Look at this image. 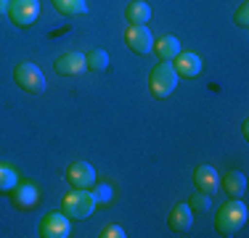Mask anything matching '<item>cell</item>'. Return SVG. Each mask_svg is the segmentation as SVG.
<instances>
[{"label": "cell", "mask_w": 249, "mask_h": 238, "mask_svg": "<svg viewBox=\"0 0 249 238\" xmlns=\"http://www.w3.org/2000/svg\"><path fill=\"white\" fill-rule=\"evenodd\" d=\"M247 222V204L241 199H231L228 204L217 212V233L220 236H233L244 228Z\"/></svg>", "instance_id": "6da1fadb"}, {"label": "cell", "mask_w": 249, "mask_h": 238, "mask_svg": "<svg viewBox=\"0 0 249 238\" xmlns=\"http://www.w3.org/2000/svg\"><path fill=\"white\" fill-rule=\"evenodd\" d=\"M178 71L173 69V64L170 61H162V64H157L151 71V77H149V90L154 98H170V95L175 93V87H178Z\"/></svg>", "instance_id": "7a4b0ae2"}, {"label": "cell", "mask_w": 249, "mask_h": 238, "mask_svg": "<svg viewBox=\"0 0 249 238\" xmlns=\"http://www.w3.org/2000/svg\"><path fill=\"white\" fill-rule=\"evenodd\" d=\"M61 209H64L67 217H72V220H85V217H90V214L96 212V199H93L90 190L74 188V190H69V193L64 196Z\"/></svg>", "instance_id": "3957f363"}, {"label": "cell", "mask_w": 249, "mask_h": 238, "mask_svg": "<svg viewBox=\"0 0 249 238\" xmlns=\"http://www.w3.org/2000/svg\"><path fill=\"white\" fill-rule=\"evenodd\" d=\"M14 80H16V85H19L21 90H27V93H45V77H43V71L35 67V64H29V61L16 64Z\"/></svg>", "instance_id": "277c9868"}, {"label": "cell", "mask_w": 249, "mask_h": 238, "mask_svg": "<svg viewBox=\"0 0 249 238\" xmlns=\"http://www.w3.org/2000/svg\"><path fill=\"white\" fill-rule=\"evenodd\" d=\"M124 43H127V48L133 53H138V56H149L154 51V34L146 24H130L124 29Z\"/></svg>", "instance_id": "5b68a950"}, {"label": "cell", "mask_w": 249, "mask_h": 238, "mask_svg": "<svg viewBox=\"0 0 249 238\" xmlns=\"http://www.w3.org/2000/svg\"><path fill=\"white\" fill-rule=\"evenodd\" d=\"M8 16H11V21L21 29L32 27L40 16V0H11Z\"/></svg>", "instance_id": "8992f818"}, {"label": "cell", "mask_w": 249, "mask_h": 238, "mask_svg": "<svg viewBox=\"0 0 249 238\" xmlns=\"http://www.w3.org/2000/svg\"><path fill=\"white\" fill-rule=\"evenodd\" d=\"M40 236L43 238H67L69 236V217L61 212H51L40 220Z\"/></svg>", "instance_id": "52a82bcc"}, {"label": "cell", "mask_w": 249, "mask_h": 238, "mask_svg": "<svg viewBox=\"0 0 249 238\" xmlns=\"http://www.w3.org/2000/svg\"><path fill=\"white\" fill-rule=\"evenodd\" d=\"M67 180H69V186H72V188L90 190L93 186H96V170H93L88 162H74L67 170Z\"/></svg>", "instance_id": "ba28073f"}, {"label": "cell", "mask_w": 249, "mask_h": 238, "mask_svg": "<svg viewBox=\"0 0 249 238\" xmlns=\"http://www.w3.org/2000/svg\"><path fill=\"white\" fill-rule=\"evenodd\" d=\"M56 71L58 74H64V77H74V74H82V71L88 69V61H85V53H80V51H69V53H64L61 58H56Z\"/></svg>", "instance_id": "9c48e42d"}, {"label": "cell", "mask_w": 249, "mask_h": 238, "mask_svg": "<svg viewBox=\"0 0 249 238\" xmlns=\"http://www.w3.org/2000/svg\"><path fill=\"white\" fill-rule=\"evenodd\" d=\"M173 69L178 71V77H199L201 74V69H204V64H201V58L196 56V53H178V56L173 58Z\"/></svg>", "instance_id": "30bf717a"}, {"label": "cell", "mask_w": 249, "mask_h": 238, "mask_svg": "<svg viewBox=\"0 0 249 238\" xmlns=\"http://www.w3.org/2000/svg\"><path fill=\"white\" fill-rule=\"evenodd\" d=\"M11 199H14V206H19V209H29V206L37 204L40 190H37L35 183H16V188L11 190Z\"/></svg>", "instance_id": "8fae6325"}, {"label": "cell", "mask_w": 249, "mask_h": 238, "mask_svg": "<svg viewBox=\"0 0 249 238\" xmlns=\"http://www.w3.org/2000/svg\"><path fill=\"white\" fill-rule=\"evenodd\" d=\"M194 186H196L201 193H215L217 186H220V175H217L215 167L201 164L196 172H194Z\"/></svg>", "instance_id": "7c38bea8"}, {"label": "cell", "mask_w": 249, "mask_h": 238, "mask_svg": "<svg viewBox=\"0 0 249 238\" xmlns=\"http://www.w3.org/2000/svg\"><path fill=\"white\" fill-rule=\"evenodd\" d=\"M170 228L175 230V233H186V230H191V225H194V212H191V206L188 204H178L173 212H170Z\"/></svg>", "instance_id": "4fadbf2b"}, {"label": "cell", "mask_w": 249, "mask_h": 238, "mask_svg": "<svg viewBox=\"0 0 249 238\" xmlns=\"http://www.w3.org/2000/svg\"><path fill=\"white\" fill-rule=\"evenodd\" d=\"M220 183H223V188L228 190L231 199H244V193H247V175H244V172L231 170Z\"/></svg>", "instance_id": "5bb4252c"}, {"label": "cell", "mask_w": 249, "mask_h": 238, "mask_svg": "<svg viewBox=\"0 0 249 238\" xmlns=\"http://www.w3.org/2000/svg\"><path fill=\"white\" fill-rule=\"evenodd\" d=\"M124 19L130 24H146L151 21V5L143 3V0H133V3L124 8Z\"/></svg>", "instance_id": "9a60e30c"}, {"label": "cell", "mask_w": 249, "mask_h": 238, "mask_svg": "<svg viewBox=\"0 0 249 238\" xmlns=\"http://www.w3.org/2000/svg\"><path fill=\"white\" fill-rule=\"evenodd\" d=\"M154 51H157V56L162 61H173L178 53H180V40L173 37V34H167L162 40H154Z\"/></svg>", "instance_id": "2e32d148"}, {"label": "cell", "mask_w": 249, "mask_h": 238, "mask_svg": "<svg viewBox=\"0 0 249 238\" xmlns=\"http://www.w3.org/2000/svg\"><path fill=\"white\" fill-rule=\"evenodd\" d=\"M58 14L64 16H82L88 14V0H53Z\"/></svg>", "instance_id": "e0dca14e"}, {"label": "cell", "mask_w": 249, "mask_h": 238, "mask_svg": "<svg viewBox=\"0 0 249 238\" xmlns=\"http://www.w3.org/2000/svg\"><path fill=\"white\" fill-rule=\"evenodd\" d=\"M19 183V175L16 170H11L8 164H0V193H11Z\"/></svg>", "instance_id": "ac0fdd59"}, {"label": "cell", "mask_w": 249, "mask_h": 238, "mask_svg": "<svg viewBox=\"0 0 249 238\" xmlns=\"http://www.w3.org/2000/svg\"><path fill=\"white\" fill-rule=\"evenodd\" d=\"M85 61H88V69H90V71H104L106 67H109V53L101 51V48H96V51H90L85 56Z\"/></svg>", "instance_id": "d6986e66"}, {"label": "cell", "mask_w": 249, "mask_h": 238, "mask_svg": "<svg viewBox=\"0 0 249 238\" xmlns=\"http://www.w3.org/2000/svg\"><path fill=\"white\" fill-rule=\"evenodd\" d=\"M188 206H191V212H210L212 209V193H201V190L194 193Z\"/></svg>", "instance_id": "ffe728a7"}, {"label": "cell", "mask_w": 249, "mask_h": 238, "mask_svg": "<svg viewBox=\"0 0 249 238\" xmlns=\"http://www.w3.org/2000/svg\"><path fill=\"white\" fill-rule=\"evenodd\" d=\"M93 199H96V204H109L111 196H114V188L109 186V183H104V186H98L96 190H90Z\"/></svg>", "instance_id": "44dd1931"}, {"label": "cell", "mask_w": 249, "mask_h": 238, "mask_svg": "<svg viewBox=\"0 0 249 238\" xmlns=\"http://www.w3.org/2000/svg\"><path fill=\"white\" fill-rule=\"evenodd\" d=\"M98 236L101 238H124V230L120 228V225H104Z\"/></svg>", "instance_id": "7402d4cb"}, {"label": "cell", "mask_w": 249, "mask_h": 238, "mask_svg": "<svg viewBox=\"0 0 249 238\" xmlns=\"http://www.w3.org/2000/svg\"><path fill=\"white\" fill-rule=\"evenodd\" d=\"M236 24H239L241 29H247V27H249V5H247V3L241 5L239 11H236Z\"/></svg>", "instance_id": "603a6c76"}, {"label": "cell", "mask_w": 249, "mask_h": 238, "mask_svg": "<svg viewBox=\"0 0 249 238\" xmlns=\"http://www.w3.org/2000/svg\"><path fill=\"white\" fill-rule=\"evenodd\" d=\"M8 8H11V0H0V16L8 14Z\"/></svg>", "instance_id": "cb8c5ba5"}]
</instances>
